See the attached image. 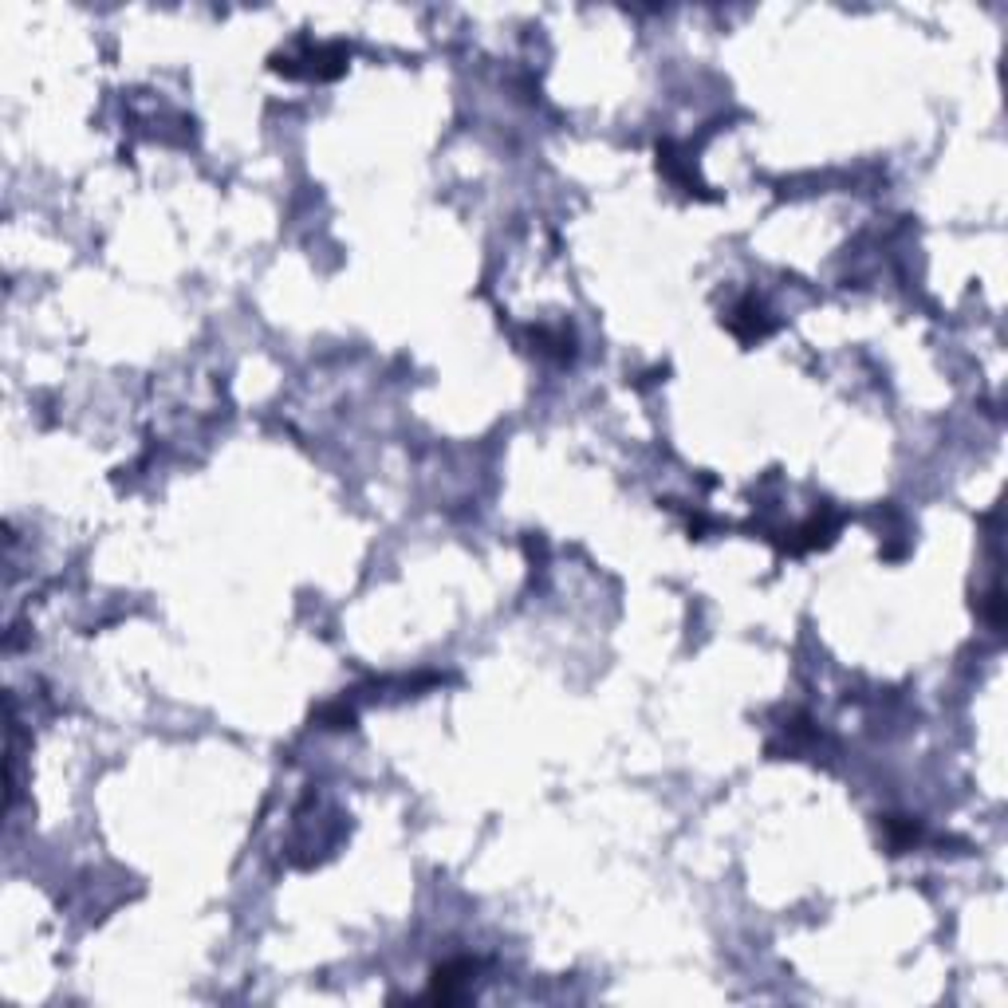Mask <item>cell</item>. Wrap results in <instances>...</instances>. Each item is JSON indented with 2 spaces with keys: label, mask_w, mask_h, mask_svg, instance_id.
<instances>
[{
  "label": "cell",
  "mask_w": 1008,
  "mask_h": 1008,
  "mask_svg": "<svg viewBox=\"0 0 1008 1008\" xmlns=\"http://www.w3.org/2000/svg\"><path fill=\"white\" fill-rule=\"evenodd\" d=\"M886 835H890V847L902 851V847H910L918 839V823H910V819H886Z\"/></svg>",
  "instance_id": "3"
},
{
  "label": "cell",
  "mask_w": 1008,
  "mask_h": 1008,
  "mask_svg": "<svg viewBox=\"0 0 1008 1008\" xmlns=\"http://www.w3.org/2000/svg\"><path fill=\"white\" fill-rule=\"evenodd\" d=\"M729 327L745 339V343H753V339H764L768 331H772V323H768V315H764V308L756 304V300H741L737 304V312H733V319H729Z\"/></svg>",
  "instance_id": "2"
},
{
  "label": "cell",
  "mask_w": 1008,
  "mask_h": 1008,
  "mask_svg": "<svg viewBox=\"0 0 1008 1008\" xmlns=\"http://www.w3.org/2000/svg\"><path fill=\"white\" fill-rule=\"evenodd\" d=\"M473 969H477L473 961H453V965L438 969L434 989H430V1001H457V997H465V993H469V973H473Z\"/></svg>",
  "instance_id": "1"
}]
</instances>
